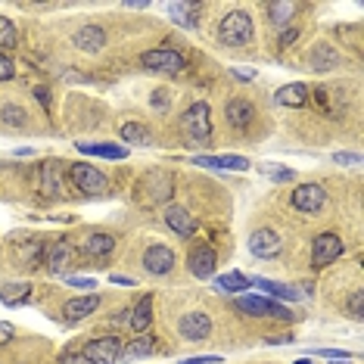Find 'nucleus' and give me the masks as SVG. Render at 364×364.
<instances>
[{
    "label": "nucleus",
    "mask_w": 364,
    "mask_h": 364,
    "mask_svg": "<svg viewBox=\"0 0 364 364\" xmlns=\"http://www.w3.org/2000/svg\"><path fill=\"white\" fill-rule=\"evenodd\" d=\"M264 171H268V175L274 178V181H293V178H296V171L287 168V165H268Z\"/></svg>",
    "instance_id": "obj_33"
},
{
    "label": "nucleus",
    "mask_w": 364,
    "mask_h": 364,
    "mask_svg": "<svg viewBox=\"0 0 364 364\" xmlns=\"http://www.w3.org/2000/svg\"><path fill=\"white\" fill-rule=\"evenodd\" d=\"M0 119L10 122V125H22V122H26V112H22L19 106H4V109H0Z\"/></svg>",
    "instance_id": "obj_32"
},
{
    "label": "nucleus",
    "mask_w": 364,
    "mask_h": 364,
    "mask_svg": "<svg viewBox=\"0 0 364 364\" xmlns=\"http://www.w3.org/2000/svg\"><path fill=\"white\" fill-rule=\"evenodd\" d=\"M274 103L277 106H287V109H299V106L309 103V87L299 85V81H296V85H284L274 94Z\"/></svg>",
    "instance_id": "obj_20"
},
{
    "label": "nucleus",
    "mask_w": 364,
    "mask_h": 364,
    "mask_svg": "<svg viewBox=\"0 0 364 364\" xmlns=\"http://www.w3.org/2000/svg\"><path fill=\"white\" fill-rule=\"evenodd\" d=\"M193 165L200 168H218V171H246L250 159L243 156H193Z\"/></svg>",
    "instance_id": "obj_14"
},
{
    "label": "nucleus",
    "mask_w": 364,
    "mask_h": 364,
    "mask_svg": "<svg viewBox=\"0 0 364 364\" xmlns=\"http://www.w3.org/2000/svg\"><path fill=\"white\" fill-rule=\"evenodd\" d=\"M168 16L181 28H193L196 16H200V4H168Z\"/></svg>",
    "instance_id": "obj_25"
},
{
    "label": "nucleus",
    "mask_w": 364,
    "mask_h": 364,
    "mask_svg": "<svg viewBox=\"0 0 364 364\" xmlns=\"http://www.w3.org/2000/svg\"><path fill=\"white\" fill-rule=\"evenodd\" d=\"M218 355H200V358H184L181 364H218Z\"/></svg>",
    "instance_id": "obj_39"
},
{
    "label": "nucleus",
    "mask_w": 364,
    "mask_h": 364,
    "mask_svg": "<svg viewBox=\"0 0 364 364\" xmlns=\"http://www.w3.org/2000/svg\"><path fill=\"white\" fill-rule=\"evenodd\" d=\"M237 309L250 318H280V321H289V311L284 305H277L274 299L268 296H255V293H240L237 296Z\"/></svg>",
    "instance_id": "obj_4"
},
{
    "label": "nucleus",
    "mask_w": 364,
    "mask_h": 364,
    "mask_svg": "<svg viewBox=\"0 0 364 364\" xmlns=\"http://www.w3.org/2000/svg\"><path fill=\"white\" fill-rule=\"evenodd\" d=\"M333 364H352V361H333Z\"/></svg>",
    "instance_id": "obj_45"
},
{
    "label": "nucleus",
    "mask_w": 364,
    "mask_h": 364,
    "mask_svg": "<svg viewBox=\"0 0 364 364\" xmlns=\"http://www.w3.org/2000/svg\"><path fill=\"white\" fill-rule=\"evenodd\" d=\"M296 364H311V361H305V358H302V361H296Z\"/></svg>",
    "instance_id": "obj_46"
},
{
    "label": "nucleus",
    "mask_w": 364,
    "mask_h": 364,
    "mask_svg": "<svg viewBox=\"0 0 364 364\" xmlns=\"http://www.w3.org/2000/svg\"><path fill=\"white\" fill-rule=\"evenodd\" d=\"M343 240H339L336 234H318V240H314L311 246V268H327L330 262H336L339 255H343Z\"/></svg>",
    "instance_id": "obj_7"
},
{
    "label": "nucleus",
    "mask_w": 364,
    "mask_h": 364,
    "mask_svg": "<svg viewBox=\"0 0 364 364\" xmlns=\"http://www.w3.org/2000/svg\"><path fill=\"white\" fill-rule=\"evenodd\" d=\"M218 41L225 47L250 44V41H252V19H250V13H243V10L228 13L225 19H221V26H218Z\"/></svg>",
    "instance_id": "obj_2"
},
{
    "label": "nucleus",
    "mask_w": 364,
    "mask_h": 364,
    "mask_svg": "<svg viewBox=\"0 0 364 364\" xmlns=\"http://www.w3.org/2000/svg\"><path fill=\"white\" fill-rule=\"evenodd\" d=\"M69 178L85 196H106L109 193V181H106V175L100 168H94V165H87V162L69 165Z\"/></svg>",
    "instance_id": "obj_3"
},
{
    "label": "nucleus",
    "mask_w": 364,
    "mask_h": 364,
    "mask_svg": "<svg viewBox=\"0 0 364 364\" xmlns=\"http://www.w3.org/2000/svg\"><path fill=\"white\" fill-rule=\"evenodd\" d=\"M299 13V4H289V0H274V4H268V19L274 28H287L293 26V16Z\"/></svg>",
    "instance_id": "obj_23"
},
{
    "label": "nucleus",
    "mask_w": 364,
    "mask_h": 364,
    "mask_svg": "<svg viewBox=\"0 0 364 364\" xmlns=\"http://www.w3.org/2000/svg\"><path fill=\"white\" fill-rule=\"evenodd\" d=\"M250 252L255 255V259H277L280 255V237L268 228L255 230V234L250 237Z\"/></svg>",
    "instance_id": "obj_11"
},
{
    "label": "nucleus",
    "mask_w": 364,
    "mask_h": 364,
    "mask_svg": "<svg viewBox=\"0 0 364 364\" xmlns=\"http://www.w3.org/2000/svg\"><path fill=\"white\" fill-rule=\"evenodd\" d=\"M72 262H75V250H72V243H65V240L53 243L50 252H47V268H50V274H56V277H63L65 271L72 268Z\"/></svg>",
    "instance_id": "obj_13"
},
{
    "label": "nucleus",
    "mask_w": 364,
    "mask_h": 364,
    "mask_svg": "<svg viewBox=\"0 0 364 364\" xmlns=\"http://www.w3.org/2000/svg\"><path fill=\"white\" fill-rule=\"evenodd\" d=\"M128 324H131V330H137V333H146V327L153 324V296L150 293H144V299L128 311Z\"/></svg>",
    "instance_id": "obj_19"
},
{
    "label": "nucleus",
    "mask_w": 364,
    "mask_h": 364,
    "mask_svg": "<svg viewBox=\"0 0 364 364\" xmlns=\"http://www.w3.org/2000/svg\"><path fill=\"white\" fill-rule=\"evenodd\" d=\"M109 280H112V284H122V287H131V280L128 277H119V274H112Z\"/></svg>",
    "instance_id": "obj_43"
},
{
    "label": "nucleus",
    "mask_w": 364,
    "mask_h": 364,
    "mask_svg": "<svg viewBox=\"0 0 364 364\" xmlns=\"http://www.w3.org/2000/svg\"><path fill=\"white\" fill-rule=\"evenodd\" d=\"M349 311L355 321H364V293H355L349 299Z\"/></svg>",
    "instance_id": "obj_34"
},
{
    "label": "nucleus",
    "mask_w": 364,
    "mask_h": 364,
    "mask_svg": "<svg viewBox=\"0 0 364 364\" xmlns=\"http://www.w3.org/2000/svg\"><path fill=\"white\" fill-rule=\"evenodd\" d=\"M153 106H156V109H162V106H165V90H159V94H156V100H153Z\"/></svg>",
    "instance_id": "obj_42"
},
{
    "label": "nucleus",
    "mask_w": 364,
    "mask_h": 364,
    "mask_svg": "<svg viewBox=\"0 0 364 364\" xmlns=\"http://www.w3.org/2000/svg\"><path fill=\"white\" fill-rule=\"evenodd\" d=\"M115 250V237L112 234H90L87 243H85V252L94 255V259H103V255H109Z\"/></svg>",
    "instance_id": "obj_27"
},
{
    "label": "nucleus",
    "mask_w": 364,
    "mask_h": 364,
    "mask_svg": "<svg viewBox=\"0 0 364 364\" xmlns=\"http://www.w3.org/2000/svg\"><path fill=\"white\" fill-rule=\"evenodd\" d=\"M225 119L230 122V128H250V122L255 119V109L250 100H243V97H234L228 106H225Z\"/></svg>",
    "instance_id": "obj_15"
},
{
    "label": "nucleus",
    "mask_w": 364,
    "mask_h": 364,
    "mask_svg": "<svg viewBox=\"0 0 364 364\" xmlns=\"http://www.w3.org/2000/svg\"><path fill=\"white\" fill-rule=\"evenodd\" d=\"M13 336H16V327H13V324H6V321H0V346L13 343Z\"/></svg>",
    "instance_id": "obj_38"
},
{
    "label": "nucleus",
    "mask_w": 364,
    "mask_h": 364,
    "mask_svg": "<svg viewBox=\"0 0 364 364\" xmlns=\"http://www.w3.org/2000/svg\"><path fill=\"white\" fill-rule=\"evenodd\" d=\"M97 309H100V296H75V299H69L65 302V321L69 324H75V321H81V318H87V314H94Z\"/></svg>",
    "instance_id": "obj_16"
},
{
    "label": "nucleus",
    "mask_w": 364,
    "mask_h": 364,
    "mask_svg": "<svg viewBox=\"0 0 364 364\" xmlns=\"http://www.w3.org/2000/svg\"><path fill=\"white\" fill-rule=\"evenodd\" d=\"M10 78H13V60L6 53H0V85L10 81Z\"/></svg>",
    "instance_id": "obj_36"
},
{
    "label": "nucleus",
    "mask_w": 364,
    "mask_h": 364,
    "mask_svg": "<svg viewBox=\"0 0 364 364\" xmlns=\"http://www.w3.org/2000/svg\"><path fill=\"white\" fill-rule=\"evenodd\" d=\"M78 150L85 156H94V159H128V146H119V144H85L81 140Z\"/></svg>",
    "instance_id": "obj_22"
},
{
    "label": "nucleus",
    "mask_w": 364,
    "mask_h": 364,
    "mask_svg": "<svg viewBox=\"0 0 364 364\" xmlns=\"http://www.w3.org/2000/svg\"><path fill=\"white\" fill-rule=\"evenodd\" d=\"M289 41H296V28H287L284 35H280V44H289Z\"/></svg>",
    "instance_id": "obj_41"
},
{
    "label": "nucleus",
    "mask_w": 364,
    "mask_h": 364,
    "mask_svg": "<svg viewBox=\"0 0 364 364\" xmlns=\"http://www.w3.org/2000/svg\"><path fill=\"white\" fill-rule=\"evenodd\" d=\"M122 140H125V144H134V146H150L153 134L144 125H137V122H125V125H122Z\"/></svg>",
    "instance_id": "obj_29"
},
{
    "label": "nucleus",
    "mask_w": 364,
    "mask_h": 364,
    "mask_svg": "<svg viewBox=\"0 0 364 364\" xmlns=\"http://www.w3.org/2000/svg\"><path fill=\"white\" fill-rule=\"evenodd\" d=\"M41 193L47 196V200H60V181H63V171L56 168V162H47V165H41Z\"/></svg>",
    "instance_id": "obj_21"
},
{
    "label": "nucleus",
    "mask_w": 364,
    "mask_h": 364,
    "mask_svg": "<svg viewBox=\"0 0 364 364\" xmlns=\"http://www.w3.org/2000/svg\"><path fill=\"white\" fill-rule=\"evenodd\" d=\"M63 364H87V361H85V358H75V355H72V358H65Z\"/></svg>",
    "instance_id": "obj_44"
},
{
    "label": "nucleus",
    "mask_w": 364,
    "mask_h": 364,
    "mask_svg": "<svg viewBox=\"0 0 364 364\" xmlns=\"http://www.w3.org/2000/svg\"><path fill=\"white\" fill-rule=\"evenodd\" d=\"M19 44V31L6 16H0V53L4 50H13V47Z\"/></svg>",
    "instance_id": "obj_31"
},
{
    "label": "nucleus",
    "mask_w": 364,
    "mask_h": 364,
    "mask_svg": "<svg viewBox=\"0 0 364 364\" xmlns=\"http://www.w3.org/2000/svg\"><path fill=\"white\" fill-rule=\"evenodd\" d=\"M252 284L259 287L264 296H274V299H284V302H296V299H302V296L296 293V287H287V284H274V280H264V277H255Z\"/></svg>",
    "instance_id": "obj_24"
},
{
    "label": "nucleus",
    "mask_w": 364,
    "mask_h": 364,
    "mask_svg": "<svg viewBox=\"0 0 364 364\" xmlns=\"http://www.w3.org/2000/svg\"><path fill=\"white\" fill-rule=\"evenodd\" d=\"M324 203H327V193L321 184H299L293 190V209H299V212H309V215L321 212Z\"/></svg>",
    "instance_id": "obj_8"
},
{
    "label": "nucleus",
    "mask_w": 364,
    "mask_h": 364,
    "mask_svg": "<svg viewBox=\"0 0 364 364\" xmlns=\"http://www.w3.org/2000/svg\"><path fill=\"white\" fill-rule=\"evenodd\" d=\"M156 352V339L153 336H137L134 343H128V349H122V358L125 361H134V358H146V355Z\"/></svg>",
    "instance_id": "obj_28"
},
{
    "label": "nucleus",
    "mask_w": 364,
    "mask_h": 364,
    "mask_svg": "<svg viewBox=\"0 0 364 364\" xmlns=\"http://www.w3.org/2000/svg\"><path fill=\"white\" fill-rule=\"evenodd\" d=\"M184 56L178 50H171V47H159V50H146L144 53V69L150 72H168V75H178V72H184Z\"/></svg>",
    "instance_id": "obj_6"
},
{
    "label": "nucleus",
    "mask_w": 364,
    "mask_h": 364,
    "mask_svg": "<svg viewBox=\"0 0 364 364\" xmlns=\"http://www.w3.org/2000/svg\"><path fill=\"white\" fill-rule=\"evenodd\" d=\"M122 339L119 336H100V339H90V343L85 346V358L87 364H115L122 358Z\"/></svg>",
    "instance_id": "obj_5"
},
{
    "label": "nucleus",
    "mask_w": 364,
    "mask_h": 364,
    "mask_svg": "<svg viewBox=\"0 0 364 364\" xmlns=\"http://www.w3.org/2000/svg\"><path fill=\"white\" fill-rule=\"evenodd\" d=\"M106 44V31L100 26H81L75 31V47H81L85 53H100Z\"/></svg>",
    "instance_id": "obj_18"
},
{
    "label": "nucleus",
    "mask_w": 364,
    "mask_h": 364,
    "mask_svg": "<svg viewBox=\"0 0 364 364\" xmlns=\"http://www.w3.org/2000/svg\"><path fill=\"white\" fill-rule=\"evenodd\" d=\"M65 284L75 287V289H90V293L97 289V280L94 277H65Z\"/></svg>",
    "instance_id": "obj_35"
},
{
    "label": "nucleus",
    "mask_w": 364,
    "mask_h": 364,
    "mask_svg": "<svg viewBox=\"0 0 364 364\" xmlns=\"http://www.w3.org/2000/svg\"><path fill=\"white\" fill-rule=\"evenodd\" d=\"M144 268L150 271V274H156V277L168 274V271L175 268V252H171L168 246H162V243H153L150 250L144 252Z\"/></svg>",
    "instance_id": "obj_10"
},
{
    "label": "nucleus",
    "mask_w": 364,
    "mask_h": 364,
    "mask_svg": "<svg viewBox=\"0 0 364 364\" xmlns=\"http://www.w3.org/2000/svg\"><path fill=\"white\" fill-rule=\"evenodd\" d=\"M333 162L336 165H361V156L358 153H333Z\"/></svg>",
    "instance_id": "obj_37"
},
{
    "label": "nucleus",
    "mask_w": 364,
    "mask_h": 364,
    "mask_svg": "<svg viewBox=\"0 0 364 364\" xmlns=\"http://www.w3.org/2000/svg\"><path fill=\"white\" fill-rule=\"evenodd\" d=\"M181 134L187 144H209L212 137V112L205 103H193L190 109L181 115Z\"/></svg>",
    "instance_id": "obj_1"
},
{
    "label": "nucleus",
    "mask_w": 364,
    "mask_h": 364,
    "mask_svg": "<svg viewBox=\"0 0 364 364\" xmlns=\"http://www.w3.org/2000/svg\"><path fill=\"white\" fill-rule=\"evenodd\" d=\"M246 287H250V277H243V271H230V274L218 277L215 280V289H221V293H246Z\"/></svg>",
    "instance_id": "obj_30"
},
{
    "label": "nucleus",
    "mask_w": 364,
    "mask_h": 364,
    "mask_svg": "<svg viewBox=\"0 0 364 364\" xmlns=\"http://www.w3.org/2000/svg\"><path fill=\"white\" fill-rule=\"evenodd\" d=\"M336 63H339V53L333 50V47L318 44V47L311 50V65H314V72H330V69H336Z\"/></svg>",
    "instance_id": "obj_26"
},
{
    "label": "nucleus",
    "mask_w": 364,
    "mask_h": 364,
    "mask_svg": "<svg viewBox=\"0 0 364 364\" xmlns=\"http://www.w3.org/2000/svg\"><path fill=\"white\" fill-rule=\"evenodd\" d=\"M230 72H234V78H240V81H252L255 78L252 69H230Z\"/></svg>",
    "instance_id": "obj_40"
},
{
    "label": "nucleus",
    "mask_w": 364,
    "mask_h": 364,
    "mask_svg": "<svg viewBox=\"0 0 364 364\" xmlns=\"http://www.w3.org/2000/svg\"><path fill=\"white\" fill-rule=\"evenodd\" d=\"M187 268H190V274H193L196 280H212L215 268H218L215 250L212 246H196V250L190 252V259H187Z\"/></svg>",
    "instance_id": "obj_9"
},
{
    "label": "nucleus",
    "mask_w": 364,
    "mask_h": 364,
    "mask_svg": "<svg viewBox=\"0 0 364 364\" xmlns=\"http://www.w3.org/2000/svg\"><path fill=\"white\" fill-rule=\"evenodd\" d=\"M165 225L175 230L178 237H190L196 230L193 215H190L187 209H181V205H168V209H165Z\"/></svg>",
    "instance_id": "obj_17"
},
{
    "label": "nucleus",
    "mask_w": 364,
    "mask_h": 364,
    "mask_svg": "<svg viewBox=\"0 0 364 364\" xmlns=\"http://www.w3.org/2000/svg\"><path fill=\"white\" fill-rule=\"evenodd\" d=\"M178 330H181V336L184 339H205L212 333V318L209 314H203V311H190V314H184V318L178 321Z\"/></svg>",
    "instance_id": "obj_12"
}]
</instances>
